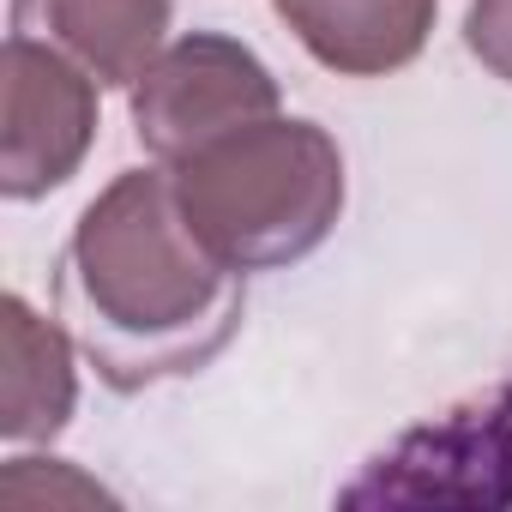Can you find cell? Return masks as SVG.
I'll list each match as a JSON object with an SVG mask.
<instances>
[{
  "mask_svg": "<svg viewBox=\"0 0 512 512\" xmlns=\"http://www.w3.org/2000/svg\"><path fill=\"white\" fill-rule=\"evenodd\" d=\"M55 302L109 392L199 374L247 314L241 272L193 235L169 169H121L79 211L55 272Z\"/></svg>",
  "mask_w": 512,
  "mask_h": 512,
  "instance_id": "6da1fadb",
  "label": "cell"
},
{
  "mask_svg": "<svg viewBox=\"0 0 512 512\" xmlns=\"http://www.w3.org/2000/svg\"><path fill=\"white\" fill-rule=\"evenodd\" d=\"M181 217L229 272H284L344 217V151L320 121L266 115L163 163Z\"/></svg>",
  "mask_w": 512,
  "mask_h": 512,
  "instance_id": "7a4b0ae2",
  "label": "cell"
},
{
  "mask_svg": "<svg viewBox=\"0 0 512 512\" xmlns=\"http://www.w3.org/2000/svg\"><path fill=\"white\" fill-rule=\"evenodd\" d=\"M284 109L272 67L223 31H187L133 85V133L157 163H181L199 145Z\"/></svg>",
  "mask_w": 512,
  "mask_h": 512,
  "instance_id": "3957f363",
  "label": "cell"
},
{
  "mask_svg": "<svg viewBox=\"0 0 512 512\" xmlns=\"http://www.w3.org/2000/svg\"><path fill=\"white\" fill-rule=\"evenodd\" d=\"M97 79L37 37L0 49V193L13 205L49 199L97 145Z\"/></svg>",
  "mask_w": 512,
  "mask_h": 512,
  "instance_id": "277c9868",
  "label": "cell"
},
{
  "mask_svg": "<svg viewBox=\"0 0 512 512\" xmlns=\"http://www.w3.org/2000/svg\"><path fill=\"white\" fill-rule=\"evenodd\" d=\"M344 506H512V398L410 428L344 488Z\"/></svg>",
  "mask_w": 512,
  "mask_h": 512,
  "instance_id": "5b68a950",
  "label": "cell"
},
{
  "mask_svg": "<svg viewBox=\"0 0 512 512\" xmlns=\"http://www.w3.org/2000/svg\"><path fill=\"white\" fill-rule=\"evenodd\" d=\"M175 0H13V37L79 61L97 85H139L169 43Z\"/></svg>",
  "mask_w": 512,
  "mask_h": 512,
  "instance_id": "8992f818",
  "label": "cell"
},
{
  "mask_svg": "<svg viewBox=\"0 0 512 512\" xmlns=\"http://www.w3.org/2000/svg\"><path fill=\"white\" fill-rule=\"evenodd\" d=\"M296 43L338 79H386L428 49L440 0H272Z\"/></svg>",
  "mask_w": 512,
  "mask_h": 512,
  "instance_id": "52a82bcc",
  "label": "cell"
},
{
  "mask_svg": "<svg viewBox=\"0 0 512 512\" xmlns=\"http://www.w3.org/2000/svg\"><path fill=\"white\" fill-rule=\"evenodd\" d=\"M73 332L43 320L25 296L0 302V434L13 446L55 440L73 422L79 404V368H73Z\"/></svg>",
  "mask_w": 512,
  "mask_h": 512,
  "instance_id": "ba28073f",
  "label": "cell"
},
{
  "mask_svg": "<svg viewBox=\"0 0 512 512\" xmlns=\"http://www.w3.org/2000/svg\"><path fill=\"white\" fill-rule=\"evenodd\" d=\"M464 49L512 85V0H470L464 7Z\"/></svg>",
  "mask_w": 512,
  "mask_h": 512,
  "instance_id": "9c48e42d",
  "label": "cell"
},
{
  "mask_svg": "<svg viewBox=\"0 0 512 512\" xmlns=\"http://www.w3.org/2000/svg\"><path fill=\"white\" fill-rule=\"evenodd\" d=\"M506 398H512V386H506Z\"/></svg>",
  "mask_w": 512,
  "mask_h": 512,
  "instance_id": "30bf717a",
  "label": "cell"
}]
</instances>
